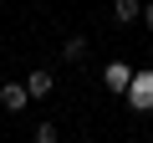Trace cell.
I'll use <instances>...</instances> for the list:
<instances>
[{"instance_id": "cell-1", "label": "cell", "mask_w": 153, "mask_h": 143, "mask_svg": "<svg viewBox=\"0 0 153 143\" xmlns=\"http://www.w3.org/2000/svg\"><path fill=\"white\" fill-rule=\"evenodd\" d=\"M128 102H133V112H153V72H133Z\"/></svg>"}, {"instance_id": "cell-2", "label": "cell", "mask_w": 153, "mask_h": 143, "mask_svg": "<svg viewBox=\"0 0 153 143\" xmlns=\"http://www.w3.org/2000/svg\"><path fill=\"white\" fill-rule=\"evenodd\" d=\"M26 102H36L26 82H5V87H0V107H5V112H26Z\"/></svg>"}, {"instance_id": "cell-3", "label": "cell", "mask_w": 153, "mask_h": 143, "mask_svg": "<svg viewBox=\"0 0 153 143\" xmlns=\"http://www.w3.org/2000/svg\"><path fill=\"white\" fill-rule=\"evenodd\" d=\"M112 21H117V26L143 21V0H112Z\"/></svg>"}, {"instance_id": "cell-4", "label": "cell", "mask_w": 153, "mask_h": 143, "mask_svg": "<svg viewBox=\"0 0 153 143\" xmlns=\"http://www.w3.org/2000/svg\"><path fill=\"white\" fill-rule=\"evenodd\" d=\"M102 82H107L112 92H128V82H133V66H123V61H112V66L102 72Z\"/></svg>"}, {"instance_id": "cell-5", "label": "cell", "mask_w": 153, "mask_h": 143, "mask_svg": "<svg viewBox=\"0 0 153 143\" xmlns=\"http://www.w3.org/2000/svg\"><path fill=\"white\" fill-rule=\"evenodd\" d=\"M26 87H31V97H51V87H56V82H51V72H46V66H36L31 77H26Z\"/></svg>"}, {"instance_id": "cell-6", "label": "cell", "mask_w": 153, "mask_h": 143, "mask_svg": "<svg viewBox=\"0 0 153 143\" xmlns=\"http://www.w3.org/2000/svg\"><path fill=\"white\" fill-rule=\"evenodd\" d=\"M87 46H92L87 36H66V41H61V56H66V61H82V56H87Z\"/></svg>"}, {"instance_id": "cell-7", "label": "cell", "mask_w": 153, "mask_h": 143, "mask_svg": "<svg viewBox=\"0 0 153 143\" xmlns=\"http://www.w3.org/2000/svg\"><path fill=\"white\" fill-rule=\"evenodd\" d=\"M31 143H56V128H51V123H36V133H31Z\"/></svg>"}, {"instance_id": "cell-8", "label": "cell", "mask_w": 153, "mask_h": 143, "mask_svg": "<svg viewBox=\"0 0 153 143\" xmlns=\"http://www.w3.org/2000/svg\"><path fill=\"white\" fill-rule=\"evenodd\" d=\"M143 26L153 31V0H143Z\"/></svg>"}, {"instance_id": "cell-9", "label": "cell", "mask_w": 153, "mask_h": 143, "mask_svg": "<svg viewBox=\"0 0 153 143\" xmlns=\"http://www.w3.org/2000/svg\"><path fill=\"white\" fill-rule=\"evenodd\" d=\"M76 143H92V138H76Z\"/></svg>"}]
</instances>
